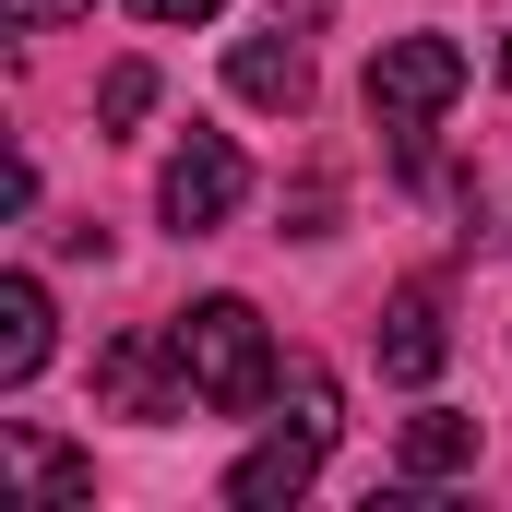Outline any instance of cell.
<instances>
[{"mask_svg": "<svg viewBox=\"0 0 512 512\" xmlns=\"http://www.w3.org/2000/svg\"><path fill=\"white\" fill-rule=\"evenodd\" d=\"M274 405H286V429H274V441H251V453L227 465V501H239V512H286L298 489H310V477H322L334 429H346V417H334L346 393H334V370H322V358L274 370Z\"/></svg>", "mask_w": 512, "mask_h": 512, "instance_id": "cell-1", "label": "cell"}, {"mask_svg": "<svg viewBox=\"0 0 512 512\" xmlns=\"http://www.w3.org/2000/svg\"><path fill=\"white\" fill-rule=\"evenodd\" d=\"M167 346H179L191 405H215V417H251L262 393H274V334H262L251 298H203V310H179Z\"/></svg>", "mask_w": 512, "mask_h": 512, "instance_id": "cell-2", "label": "cell"}, {"mask_svg": "<svg viewBox=\"0 0 512 512\" xmlns=\"http://www.w3.org/2000/svg\"><path fill=\"white\" fill-rule=\"evenodd\" d=\"M453 96H465V48H453V36H393L382 60H370V120L393 131L405 167L429 155V131H441Z\"/></svg>", "mask_w": 512, "mask_h": 512, "instance_id": "cell-3", "label": "cell"}, {"mask_svg": "<svg viewBox=\"0 0 512 512\" xmlns=\"http://www.w3.org/2000/svg\"><path fill=\"white\" fill-rule=\"evenodd\" d=\"M239 203H251V155H239L227 131H191V143L167 155V179H155V215H167L179 239H215Z\"/></svg>", "mask_w": 512, "mask_h": 512, "instance_id": "cell-4", "label": "cell"}, {"mask_svg": "<svg viewBox=\"0 0 512 512\" xmlns=\"http://www.w3.org/2000/svg\"><path fill=\"white\" fill-rule=\"evenodd\" d=\"M441 358H453L441 286H393V298H382V370H393V382H441Z\"/></svg>", "mask_w": 512, "mask_h": 512, "instance_id": "cell-5", "label": "cell"}, {"mask_svg": "<svg viewBox=\"0 0 512 512\" xmlns=\"http://www.w3.org/2000/svg\"><path fill=\"white\" fill-rule=\"evenodd\" d=\"M167 370H179V346L155 358V334H120V346L96 358V393H108L120 417H179V405H191V382H167Z\"/></svg>", "mask_w": 512, "mask_h": 512, "instance_id": "cell-6", "label": "cell"}, {"mask_svg": "<svg viewBox=\"0 0 512 512\" xmlns=\"http://www.w3.org/2000/svg\"><path fill=\"white\" fill-rule=\"evenodd\" d=\"M227 84H239L251 108H286V120L310 108V48L286 36V12H274V36H239V60H227Z\"/></svg>", "mask_w": 512, "mask_h": 512, "instance_id": "cell-7", "label": "cell"}, {"mask_svg": "<svg viewBox=\"0 0 512 512\" xmlns=\"http://www.w3.org/2000/svg\"><path fill=\"white\" fill-rule=\"evenodd\" d=\"M36 370H48V286H36V274H12V286H0V382L24 393Z\"/></svg>", "mask_w": 512, "mask_h": 512, "instance_id": "cell-8", "label": "cell"}, {"mask_svg": "<svg viewBox=\"0 0 512 512\" xmlns=\"http://www.w3.org/2000/svg\"><path fill=\"white\" fill-rule=\"evenodd\" d=\"M477 465V417H405V477H465Z\"/></svg>", "mask_w": 512, "mask_h": 512, "instance_id": "cell-9", "label": "cell"}, {"mask_svg": "<svg viewBox=\"0 0 512 512\" xmlns=\"http://www.w3.org/2000/svg\"><path fill=\"white\" fill-rule=\"evenodd\" d=\"M0 465H12L36 501H84V489H96V465H84V453H60V441H24V429L0 441Z\"/></svg>", "mask_w": 512, "mask_h": 512, "instance_id": "cell-10", "label": "cell"}, {"mask_svg": "<svg viewBox=\"0 0 512 512\" xmlns=\"http://www.w3.org/2000/svg\"><path fill=\"white\" fill-rule=\"evenodd\" d=\"M143 108H155V60H120V72L96 84V131H131Z\"/></svg>", "mask_w": 512, "mask_h": 512, "instance_id": "cell-11", "label": "cell"}, {"mask_svg": "<svg viewBox=\"0 0 512 512\" xmlns=\"http://www.w3.org/2000/svg\"><path fill=\"white\" fill-rule=\"evenodd\" d=\"M0 12H12L24 36H48V24H72V12H96V0H0Z\"/></svg>", "mask_w": 512, "mask_h": 512, "instance_id": "cell-12", "label": "cell"}, {"mask_svg": "<svg viewBox=\"0 0 512 512\" xmlns=\"http://www.w3.org/2000/svg\"><path fill=\"white\" fill-rule=\"evenodd\" d=\"M131 12H143V24H215L227 0H131Z\"/></svg>", "mask_w": 512, "mask_h": 512, "instance_id": "cell-13", "label": "cell"}, {"mask_svg": "<svg viewBox=\"0 0 512 512\" xmlns=\"http://www.w3.org/2000/svg\"><path fill=\"white\" fill-rule=\"evenodd\" d=\"M501 84H512V36H501Z\"/></svg>", "mask_w": 512, "mask_h": 512, "instance_id": "cell-14", "label": "cell"}]
</instances>
